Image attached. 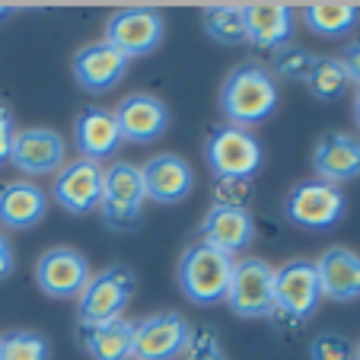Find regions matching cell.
Masks as SVG:
<instances>
[{"label": "cell", "instance_id": "obj_18", "mask_svg": "<svg viewBox=\"0 0 360 360\" xmlns=\"http://www.w3.org/2000/svg\"><path fill=\"white\" fill-rule=\"evenodd\" d=\"M313 166L319 182L345 185L360 179V141L351 134H322L313 150Z\"/></svg>", "mask_w": 360, "mask_h": 360}, {"label": "cell", "instance_id": "obj_22", "mask_svg": "<svg viewBox=\"0 0 360 360\" xmlns=\"http://www.w3.org/2000/svg\"><path fill=\"white\" fill-rule=\"evenodd\" d=\"M48 214V195L32 182H7L0 188V224L10 230H29Z\"/></svg>", "mask_w": 360, "mask_h": 360}, {"label": "cell", "instance_id": "obj_8", "mask_svg": "<svg viewBox=\"0 0 360 360\" xmlns=\"http://www.w3.org/2000/svg\"><path fill=\"white\" fill-rule=\"evenodd\" d=\"M226 306L243 319H265L274 313V268L262 259H243L233 268Z\"/></svg>", "mask_w": 360, "mask_h": 360}, {"label": "cell", "instance_id": "obj_1", "mask_svg": "<svg viewBox=\"0 0 360 360\" xmlns=\"http://www.w3.org/2000/svg\"><path fill=\"white\" fill-rule=\"evenodd\" d=\"M278 80L259 61H245L233 70L220 86V112L226 124L249 131L252 124H262L278 109Z\"/></svg>", "mask_w": 360, "mask_h": 360}, {"label": "cell", "instance_id": "obj_28", "mask_svg": "<svg viewBox=\"0 0 360 360\" xmlns=\"http://www.w3.org/2000/svg\"><path fill=\"white\" fill-rule=\"evenodd\" d=\"M45 335L39 332H10L0 338V360H48Z\"/></svg>", "mask_w": 360, "mask_h": 360}, {"label": "cell", "instance_id": "obj_32", "mask_svg": "<svg viewBox=\"0 0 360 360\" xmlns=\"http://www.w3.org/2000/svg\"><path fill=\"white\" fill-rule=\"evenodd\" d=\"M13 134H16V124L10 109L0 102V166L10 163V147H13Z\"/></svg>", "mask_w": 360, "mask_h": 360}, {"label": "cell", "instance_id": "obj_19", "mask_svg": "<svg viewBox=\"0 0 360 360\" xmlns=\"http://www.w3.org/2000/svg\"><path fill=\"white\" fill-rule=\"evenodd\" d=\"M252 239H255V220L243 207H211L207 217L201 220V243L214 245L226 255L245 252Z\"/></svg>", "mask_w": 360, "mask_h": 360}, {"label": "cell", "instance_id": "obj_29", "mask_svg": "<svg viewBox=\"0 0 360 360\" xmlns=\"http://www.w3.org/2000/svg\"><path fill=\"white\" fill-rule=\"evenodd\" d=\"M224 351H220V338L214 328L198 326L195 332L188 335V345H185V360H220Z\"/></svg>", "mask_w": 360, "mask_h": 360}, {"label": "cell", "instance_id": "obj_5", "mask_svg": "<svg viewBox=\"0 0 360 360\" xmlns=\"http://www.w3.org/2000/svg\"><path fill=\"white\" fill-rule=\"evenodd\" d=\"M147 201L141 179V166L115 160L109 169L102 172V201L99 211L105 217V224L115 230H131L141 224V207Z\"/></svg>", "mask_w": 360, "mask_h": 360}, {"label": "cell", "instance_id": "obj_31", "mask_svg": "<svg viewBox=\"0 0 360 360\" xmlns=\"http://www.w3.org/2000/svg\"><path fill=\"white\" fill-rule=\"evenodd\" d=\"M309 360H354V347L341 335H319L309 345Z\"/></svg>", "mask_w": 360, "mask_h": 360}, {"label": "cell", "instance_id": "obj_34", "mask_svg": "<svg viewBox=\"0 0 360 360\" xmlns=\"http://www.w3.org/2000/svg\"><path fill=\"white\" fill-rule=\"evenodd\" d=\"M10 271H13V245H10V239L0 233V281L7 278Z\"/></svg>", "mask_w": 360, "mask_h": 360}, {"label": "cell", "instance_id": "obj_38", "mask_svg": "<svg viewBox=\"0 0 360 360\" xmlns=\"http://www.w3.org/2000/svg\"><path fill=\"white\" fill-rule=\"evenodd\" d=\"M220 360H226V357H220Z\"/></svg>", "mask_w": 360, "mask_h": 360}, {"label": "cell", "instance_id": "obj_36", "mask_svg": "<svg viewBox=\"0 0 360 360\" xmlns=\"http://www.w3.org/2000/svg\"><path fill=\"white\" fill-rule=\"evenodd\" d=\"M13 13V7H7V4H0V20H4V16H10Z\"/></svg>", "mask_w": 360, "mask_h": 360}, {"label": "cell", "instance_id": "obj_23", "mask_svg": "<svg viewBox=\"0 0 360 360\" xmlns=\"http://www.w3.org/2000/svg\"><path fill=\"white\" fill-rule=\"evenodd\" d=\"M131 338H134V322L124 316L102 326H83V345L93 360H131Z\"/></svg>", "mask_w": 360, "mask_h": 360}, {"label": "cell", "instance_id": "obj_14", "mask_svg": "<svg viewBox=\"0 0 360 360\" xmlns=\"http://www.w3.org/2000/svg\"><path fill=\"white\" fill-rule=\"evenodd\" d=\"M115 122H118V131H122V141L153 143L169 128V109L157 96L131 93L115 105Z\"/></svg>", "mask_w": 360, "mask_h": 360}, {"label": "cell", "instance_id": "obj_37", "mask_svg": "<svg viewBox=\"0 0 360 360\" xmlns=\"http://www.w3.org/2000/svg\"><path fill=\"white\" fill-rule=\"evenodd\" d=\"M354 360H360V347H357V351H354Z\"/></svg>", "mask_w": 360, "mask_h": 360}, {"label": "cell", "instance_id": "obj_21", "mask_svg": "<svg viewBox=\"0 0 360 360\" xmlns=\"http://www.w3.org/2000/svg\"><path fill=\"white\" fill-rule=\"evenodd\" d=\"M245 41H252L262 51H278L281 45H290L293 32V10L287 4H249L243 7Z\"/></svg>", "mask_w": 360, "mask_h": 360}, {"label": "cell", "instance_id": "obj_15", "mask_svg": "<svg viewBox=\"0 0 360 360\" xmlns=\"http://www.w3.org/2000/svg\"><path fill=\"white\" fill-rule=\"evenodd\" d=\"M143 191L157 204H179L195 188V169L179 153H160L141 166Z\"/></svg>", "mask_w": 360, "mask_h": 360}, {"label": "cell", "instance_id": "obj_27", "mask_svg": "<svg viewBox=\"0 0 360 360\" xmlns=\"http://www.w3.org/2000/svg\"><path fill=\"white\" fill-rule=\"evenodd\" d=\"M313 64H316L313 51H306L303 45H293V41L290 45H281L278 51H271V68H274V74L284 77V80L306 83Z\"/></svg>", "mask_w": 360, "mask_h": 360}, {"label": "cell", "instance_id": "obj_25", "mask_svg": "<svg viewBox=\"0 0 360 360\" xmlns=\"http://www.w3.org/2000/svg\"><path fill=\"white\" fill-rule=\"evenodd\" d=\"M351 80H347L345 68H341L338 58H316L313 70L306 77V89L322 102H332V99H341L347 93Z\"/></svg>", "mask_w": 360, "mask_h": 360}, {"label": "cell", "instance_id": "obj_11", "mask_svg": "<svg viewBox=\"0 0 360 360\" xmlns=\"http://www.w3.org/2000/svg\"><path fill=\"white\" fill-rule=\"evenodd\" d=\"M188 322L179 313H157L134 322L131 338V360H176L188 345Z\"/></svg>", "mask_w": 360, "mask_h": 360}, {"label": "cell", "instance_id": "obj_6", "mask_svg": "<svg viewBox=\"0 0 360 360\" xmlns=\"http://www.w3.org/2000/svg\"><path fill=\"white\" fill-rule=\"evenodd\" d=\"M345 207V191L328 182H319V179L297 182L284 198L287 220L303 230H332L335 224H341Z\"/></svg>", "mask_w": 360, "mask_h": 360}, {"label": "cell", "instance_id": "obj_9", "mask_svg": "<svg viewBox=\"0 0 360 360\" xmlns=\"http://www.w3.org/2000/svg\"><path fill=\"white\" fill-rule=\"evenodd\" d=\"M115 51H122L124 58H143L150 51H157L163 41V16L150 7H128L118 10L105 22V39Z\"/></svg>", "mask_w": 360, "mask_h": 360}, {"label": "cell", "instance_id": "obj_3", "mask_svg": "<svg viewBox=\"0 0 360 360\" xmlns=\"http://www.w3.org/2000/svg\"><path fill=\"white\" fill-rule=\"evenodd\" d=\"M207 166L217 179H243L249 182L262 169V143L259 137L236 124H220L207 137Z\"/></svg>", "mask_w": 360, "mask_h": 360}, {"label": "cell", "instance_id": "obj_26", "mask_svg": "<svg viewBox=\"0 0 360 360\" xmlns=\"http://www.w3.org/2000/svg\"><path fill=\"white\" fill-rule=\"evenodd\" d=\"M204 29L220 45H243L245 41V20L243 7H207L204 10Z\"/></svg>", "mask_w": 360, "mask_h": 360}, {"label": "cell", "instance_id": "obj_10", "mask_svg": "<svg viewBox=\"0 0 360 360\" xmlns=\"http://www.w3.org/2000/svg\"><path fill=\"white\" fill-rule=\"evenodd\" d=\"M89 262L83 259L70 245H55V249L41 252L35 262V284L41 287L45 297L55 300H77L89 284Z\"/></svg>", "mask_w": 360, "mask_h": 360}, {"label": "cell", "instance_id": "obj_17", "mask_svg": "<svg viewBox=\"0 0 360 360\" xmlns=\"http://www.w3.org/2000/svg\"><path fill=\"white\" fill-rule=\"evenodd\" d=\"M322 297L335 303H351L360 300V255L345 245H332L316 259Z\"/></svg>", "mask_w": 360, "mask_h": 360}, {"label": "cell", "instance_id": "obj_35", "mask_svg": "<svg viewBox=\"0 0 360 360\" xmlns=\"http://www.w3.org/2000/svg\"><path fill=\"white\" fill-rule=\"evenodd\" d=\"M354 122L360 128V86H357V96H354Z\"/></svg>", "mask_w": 360, "mask_h": 360}, {"label": "cell", "instance_id": "obj_4", "mask_svg": "<svg viewBox=\"0 0 360 360\" xmlns=\"http://www.w3.org/2000/svg\"><path fill=\"white\" fill-rule=\"evenodd\" d=\"M137 290V278L131 268L124 265H112L105 271L93 274L86 284V290L80 293V326H102V322H112V319H122L124 306L131 303Z\"/></svg>", "mask_w": 360, "mask_h": 360}, {"label": "cell", "instance_id": "obj_24", "mask_svg": "<svg viewBox=\"0 0 360 360\" xmlns=\"http://www.w3.org/2000/svg\"><path fill=\"white\" fill-rule=\"evenodd\" d=\"M303 22L309 26V32L322 35V39H338L360 22V7H354V4H309L303 10Z\"/></svg>", "mask_w": 360, "mask_h": 360}, {"label": "cell", "instance_id": "obj_12", "mask_svg": "<svg viewBox=\"0 0 360 360\" xmlns=\"http://www.w3.org/2000/svg\"><path fill=\"white\" fill-rule=\"evenodd\" d=\"M10 163L26 176H58L68 163V143L51 128H26L13 134Z\"/></svg>", "mask_w": 360, "mask_h": 360}, {"label": "cell", "instance_id": "obj_16", "mask_svg": "<svg viewBox=\"0 0 360 360\" xmlns=\"http://www.w3.org/2000/svg\"><path fill=\"white\" fill-rule=\"evenodd\" d=\"M128 58L109 45V41H89L74 55V77L89 93H109L128 74Z\"/></svg>", "mask_w": 360, "mask_h": 360}, {"label": "cell", "instance_id": "obj_20", "mask_svg": "<svg viewBox=\"0 0 360 360\" xmlns=\"http://www.w3.org/2000/svg\"><path fill=\"white\" fill-rule=\"evenodd\" d=\"M74 143H77V153L83 160H105V157H115L118 147H122V131H118L115 122V112L112 109H83L80 118L74 122Z\"/></svg>", "mask_w": 360, "mask_h": 360}, {"label": "cell", "instance_id": "obj_7", "mask_svg": "<svg viewBox=\"0 0 360 360\" xmlns=\"http://www.w3.org/2000/svg\"><path fill=\"white\" fill-rule=\"evenodd\" d=\"M322 287L316 274V262L293 259L274 268V313L293 322H306L319 309Z\"/></svg>", "mask_w": 360, "mask_h": 360}, {"label": "cell", "instance_id": "obj_33", "mask_svg": "<svg viewBox=\"0 0 360 360\" xmlns=\"http://www.w3.org/2000/svg\"><path fill=\"white\" fill-rule=\"evenodd\" d=\"M338 61H341V68H345L347 80L357 83V86H360V39H354L351 45H347L345 51H341Z\"/></svg>", "mask_w": 360, "mask_h": 360}, {"label": "cell", "instance_id": "obj_30", "mask_svg": "<svg viewBox=\"0 0 360 360\" xmlns=\"http://www.w3.org/2000/svg\"><path fill=\"white\" fill-rule=\"evenodd\" d=\"M252 198V185L243 179H217V188H214V207H243Z\"/></svg>", "mask_w": 360, "mask_h": 360}, {"label": "cell", "instance_id": "obj_13", "mask_svg": "<svg viewBox=\"0 0 360 360\" xmlns=\"http://www.w3.org/2000/svg\"><path fill=\"white\" fill-rule=\"evenodd\" d=\"M102 163L96 160H68L55 176V201L70 214H89L102 201Z\"/></svg>", "mask_w": 360, "mask_h": 360}, {"label": "cell", "instance_id": "obj_2", "mask_svg": "<svg viewBox=\"0 0 360 360\" xmlns=\"http://www.w3.org/2000/svg\"><path fill=\"white\" fill-rule=\"evenodd\" d=\"M233 255L214 249L207 243H191L182 252V262H179V284L182 293L191 300L195 306H217L226 300L233 281Z\"/></svg>", "mask_w": 360, "mask_h": 360}]
</instances>
